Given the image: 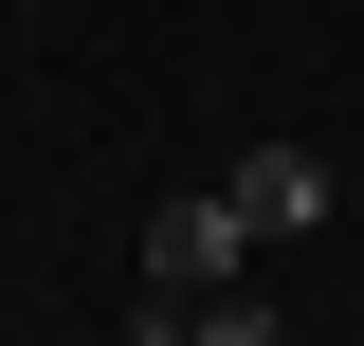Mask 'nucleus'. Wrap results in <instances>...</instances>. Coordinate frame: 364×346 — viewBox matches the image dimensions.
Returning <instances> with one entry per match:
<instances>
[{
  "instance_id": "f257e3e1",
  "label": "nucleus",
  "mask_w": 364,
  "mask_h": 346,
  "mask_svg": "<svg viewBox=\"0 0 364 346\" xmlns=\"http://www.w3.org/2000/svg\"><path fill=\"white\" fill-rule=\"evenodd\" d=\"M237 256H255V219L200 182V201H164L146 219V310H182V292H237Z\"/></svg>"
},
{
  "instance_id": "f03ea898",
  "label": "nucleus",
  "mask_w": 364,
  "mask_h": 346,
  "mask_svg": "<svg viewBox=\"0 0 364 346\" xmlns=\"http://www.w3.org/2000/svg\"><path fill=\"white\" fill-rule=\"evenodd\" d=\"M237 219H255V237H310L328 219V146H237V182H219Z\"/></svg>"
},
{
  "instance_id": "7ed1b4c3",
  "label": "nucleus",
  "mask_w": 364,
  "mask_h": 346,
  "mask_svg": "<svg viewBox=\"0 0 364 346\" xmlns=\"http://www.w3.org/2000/svg\"><path fill=\"white\" fill-rule=\"evenodd\" d=\"M146 328H182V346H291V328H273V292H255V273H237V292H182V310H146Z\"/></svg>"
},
{
  "instance_id": "20e7f679",
  "label": "nucleus",
  "mask_w": 364,
  "mask_h": 346,
  "mask_svg": "<svg viewBox=\"0 0 364 346\" xmlns=\"http://www.w3.org/2000/svg\"><path fill=\"white\" fill-rule=\"evenodd\" d=\"M146 346H182V328H146Z\"/></svg>"
}]
</instances>
